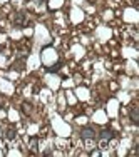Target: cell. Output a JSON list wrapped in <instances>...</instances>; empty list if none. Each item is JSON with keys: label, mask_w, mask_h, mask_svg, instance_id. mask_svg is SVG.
Listing matches in <instances>:
<instances>
[{"label": "cell", "mask_w": 139, "mask_h": 157, "mask_svg": "<svg viewBox=\"0 0 139 157\" xmlns=\"http://www.w3.org/2000/svg\"><path fill=\"white\" fill-rule=\"evenodd\" d=\"M116 137V132L112 129H104V130H101L99 132V140H101V145L102 147H106V144L109 140H112Z\"/></svg>", "instance_id": "obj_1"}, {"label": "cell", "mask_w": 139, "mask_h": 157, "mask_svg": "<svg viewBox=\"0 0 139 157\" xmlns=\"http://www.w3.org/2000/svg\"><path fill=\"white\" fill-rule=\"evenodd\" d=\"M81 137H82V140L89 142V140H94V139H96L97 134H96V130H94L91 125H87V127H82V130H81Z\"/></svg>", "instance_id": "obj_2"}, {"label": "cell", "mask_w": 139, "mask_h": 157, "mask_svg": "<svg viewBox=\"0 0 139 157\" xmlns=\"http://www.w3.org/2000/svg\"><path fill=\"white\" fill-rule=\"evenodd\" d=\"M129 117H131V122H133L134 125H137V124H139V112H137V107H136V105L131 107V110H129Z\"/></svg>", "instance_id": "obj_3"}, {"label": "cell", "mask_w": 139, "mask_h": 157, "mask_svg": "<svg viewBox=\"0 0 139 157\" xmlns=\"http://www.w3.org/2000/svg\"><path fill=\"white\" fill-rule=\"evenodd\" d=\"M14 22H15L17 27H22V25L25 24V12H18L15 15V20H14Z\"/></svg>", "instance_id": "obj_4"}, {"label": "cell", "mask_w": 139, "mask_h": 157, "mask_svg": "<svg viewBox=\"0 0 139 157\" xmlns=\"http://www.w3.org/2000/svg\"><path fill=\"white\" fill-rule=\"evenodd\" d=\"M61 67H62V63L57 62V63H54V65H50V67H46V70H47V72H59Z\"/></svg>", "instance_id": "obj_5"}, {"label": "cell", "mask_w": 139, "mask_h": 157, "mask_svg": "<svg viewBox=\"0 0 139 157\" xmlns=\"http://www.w3.org/2000/svg\"><path fill=\"white\" fill-rule=\"evenodd\" d=\"M37 142H39V139H37V137H32V139H30V147H32V151H37Z\"/></svg>", "instance_id": "obj_6"}, {"label": "cell", "mask_w": 139, "mask_h": 157, "mask_svg": "<svg viewBox=\"0 0 139 157\" xmlns=\"http://www.w3.org/2000/svg\"><path fill=\"white\" fill-rule=\"evenodd\" d=\"M7 137H9V139H14V137H15V132H14V130H9V132H7Z\"/></svg>", "instance_id": "obj_7"}]
</instances>
